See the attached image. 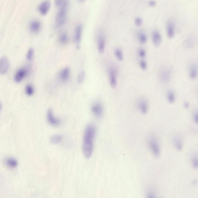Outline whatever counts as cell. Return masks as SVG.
Here are the masks:
<instances>
[{"instance_id":"28","label":"cell","mask_w":198,"mask_h":198,"mask_svg":"<svg viewBox=\"0 0 198 198\" xmlns=\"http://www.w3.org/2000/svg\"><path fill=\"white\" fill-rule=\"evenodd\" d=\"M85 78V73L84 71L79 72L77 78V81L79 84H82L84 82Z\"/></svg>"},{"instance_id":"11","label":"cell","mask_w":198,"mask_h":198,"mask_svg":"<svg viewBox=\"0 0 198 198\" xmlns=\"http://www.w3.org/2000/svg\"><path fill=\"white\" fill-rule=\"evenodd\" d=\"M50 8V2L48 0L42 2L38 7L39 13L42 15H46Z\"/></svg>"},{"instance_id":"8","label":"cell","mask_w":198,"mask_h":198,"mask_svg":"<svg viewBox=\"0 0 198 198\" xmlns=\"http://www.w3.org/2000/svg\"><path fill=\"white\" fill-rule=\"evenodd\" d=\"M46 118L48 122L52 126L58 127L61 124V121L60 119L55 117L54 116L53 112L52 109H49L48 110Z\"/></svg>"},{"instance_id":"7","label":"cell","mask_w":198,"mask_h":198,"mask_svg":"<svg viewBox=\"0 0 198 198\" xmlns=\"http://www.w3.org/2000/svg\"><path fill=\"white\" fill-rule=\"evenodd\" d=\"M171 72L168 68H163L160 70L159 74L160 79L161 82L166 84L171 79Z\"/></svg>"},{"instance_id":"10","label":"cell","mask_w":198,"mask_h":198,"mask_svg":"<svg viewBox=\"0 0 198 198\" xmlns=\"http://www.w3.org/2000/svg\"><path fill=\"white\" fill-rule=\"evenodd\" d=\"M138 107L140 111L143 114H146L148 110V103L146 99L142 98L138 100Z\"/></svg>"},{"instance_id":"4","label":"cell","mask_w":198,"mask_h":198,"mask_svg":"<svg viewBox=\"0 0 198 198\" xmlns=\"http://www.w3.org/2000/svg\"><path fill=\"white\" fill-rule=\"evenodd\" d=\"M108 74L111 86L115 89L117 85V69L116 67L113 65L111 66L109 68Z\"/></svg>"},{"instance_id":"30","label":"cell","mask_w":198,"mask_h":198,"mask_svg":"<svg viewBox=\"0 0 198 198\" xmlns=\"http://www.w3.org/2000/svg\"><path fill=\"white\" fill-rule=\"evenodd\" d=\"M34 51L32 48H30L28 51L27 54V58L28 60L31 61L34 56Z\"/></svg>"},{"instance_id":"14","label":"cell","mask_w":198,"mask_h":198,"mask_svg":"<svg viewBox=\"0 0 198 198\" xmlns=\"http://www.w3.org/2000/svg\"><path fill=\"white\" fill-rule=\"evenodd\" d=\"M166 30H167V35L168 38L170 39L173 38L175 34V31H174V23L172 20H170L168 21L166 27Z\"/></svg>"},{"instance_id":"17","label":"cell","mask_w":198,"mask_h":198,"mask_svg":"<svg viewBox=\"0 0 198 198\" xmlns=\"http://www.w3.org/2000/svg\"><path fill=\"white\" fill-rule=\"evenodd\" d=\"M82 26L81 25H78L75 28L74 40L77 46H79L81 42V37H82Z\"/></svg>"},{"instance_id":"26","label":"cell","mask_w":198,"mask_h":198,"mask_svg":"<svg viewBox=\"0 0 198 198\" xmlns=\"http://www.w3.org/2000/svg\"><path fill=\"white\" fill-rule=\"evenodd\" d=\"M115 55L118 60L121 61L123 60V55L121 49L117 48L115 50Z\"/></svg>"},{"instance_id":"23","label":"cell","mask_w":198,"mask_h":198,"mask_svg":"<svg viewBox=\"0 0 198 198\" xmlns=\"http://www.w3.org/2000/svg\"><path fill=\"white\" fill-rule=\"evenodd\" d=\"M63 137L60 135H55L51 137L50 141L51 143L53 145H57L62 142Z\"/></svg>"},{"instance_id":"35","label":"cell","mask_w":198,"mask_h":198,"mask_svg":"<svg viewBox=\"0 0 198 198\" xmlns=\"http://www.w3.org/2000/svg\"><path fill=\"white\" fill-rule=\"evenodd\" d=\"M193 120L195 123H198V111L197 110L195 111L193 114Z\"/></svg>"},{"instance_id":"31","label":"cell","mask_w":198,"mask_h":198,"mask_svg":"<svg viewBox=\"0 0 198 198\" xmlns=\"http://www.w3.org/2000/svg\"><path fill=\"white\" fill-rule=\"evenodd\" d=\"M192 164L195 169L198 168V157L197 155H195L192 157Z\"/></svg>"},{"instance_id":"18","label":"cell","mask_w":198,"mask_h":198,"mask_svg":"<svg viewBox=\"0 0 198 198\" xmlns=\"http://www.w3.org/2000/svg\"><path fill=\"white\" fill-rule=\"evenodd\" d=\"M198 65L197 64H193L190 65L189 70V76L191 79L194 80L198 76Z\"/></svg>"},{"instance_id":"6","label":"cell","mask_w":198,"mask_h":198,"mask_svg":"<svg viewBox=\"0 0 198 198\" xmlns=\"http://www.w3.org/2000/svg\"><path fill=\"white\" fill-rule=\"evenodd\" d=\"M91 110L93 114L97 118H100L102 116L104 112L103 105L100 102H96L92 105Z\"/></svg>"},{"instance_id":"19","label":"cell","mask_w":198,"mask_h":198,"mask_svg":"<svg viewBox=\"0 0 198 198\" xmlns=\"http://www.w3.org/2000/svg\"><path fill=\"white\" fill-rule=\"evenodd\" d=\"M5 163L7 167L11 169H15L18 165L17 160L13 157L7 158L5 160Z\"/></svg>"},{"instance_id":"34","label":"cell","mask_w":198,"mask_h":198,"mask_svg":"<svg viewBox=\"0 0 198 198\" xmlns=\"http://www.w3.org/2000/svg\"><path fill=\"white\" fill-rule=\"evenodd\" d=\"M140 66L141 69L143 70H145L147 69V67H148V65L147 63L145 61L142 60L140 62Z\"/></svg>"},{"instance_id":"12","label":"cell","mask_w":198,"mask_h":198,"mask_svg":"<svg viewBox=\"0 0 198 198\" xmlns=\"http://www.w3.org/2000/svg\"><path fill=\"white\" fill-rule=\"evenodd\" d=\"M105 44V38L104 35L103 33H100L97 38V48L98 52L100 53H103L104 52Z\"/></svg>"},{"instance_id":"3","label":"cell","mask_w":198,"mask_h":198,"mask_svg":"<svg viewBox=\"0 0 198 198\" xmlns=\"http://www.w3.org/2000/svg\"><path fill=\"white\" fill-rule=\"evenodd\" d=\"M67 8H60L57 15L55 20V26L59 28L63 26L66 23L67 19Z\"/></svg>"},{"instance_id":"20","label":"cell","mask_w":198,"mask_h":198,"mask_svg":"<svg viewBox=\"0 0 198 198\" xmlns=\"http://www.w3.org/2000/svg\"><path fill=\"white\" fill-rule=\"evenodd\" d=\"M174 146L178 151H179L182 150L183 148V141L181 138L179 136H176L173 139Z\"/></svg>"},{"instance_id":"36","label":"cell","mask_w":198,"mask_h":198,"mask_svg":"<svg viewBox=\"0 0 198 198\" xmlns=\"http://www.w3.org/2000/svg\"><path fill=\"white\" fill-rule=\"evenodd\" d=\"M156 2L154 1H151L148 3V5L151 7H154L156 6Z\"/></svg>"},{"instance_id":"39","label":"cell","mask_w":198,"mask_h":198,"mask_svg":"<svg viewBox=\"0 0 198 198\" xmlns=\"http://www.w3.org/2000/svg\"><path fill=\"white\" fill-rule=\"evenodd\" d=\"M1 107H0V111H1Z\"/></svg>"},{"instance_id":"2","label":"cell","mask_w":198,"mask_h":198,"mask_svg":"<svg viewBox=\"0 0 198 198\" xmlns=\"http://www.w3.org/2000/svg\"><path fill=\"white\" fill-rule=\"evenodd\" d=\"M148 145L153 155L156 157L159 156L161 153V149L157 138L154 136H151L148 140Z\"/></svg>"},{"instance_id":"1","label":"cell","mask_w":198,"mask_h":198,"mask_svg":"<svg viewBox=\"0 0 198 198\" xmlns=\"http://www.w3.org/2000/svg\"><path fill=\"white\" fill-rule=\"evenodd\" d=\"M96 132V127L93 124H89L86 127L82 145V152L86 158H90L92 154Z\"/></svg>"},{"instance_id":"33","label":"cell","mask_w":198,"mask_h":198,"mask_svg":"<svg viewBox=\"0 0 198 198\" xmlns=\"http://www.w3.org/2000/svg\"><path fill=\"white\" fill-rule=\"evenodd\" d=\"M142 23H143V21L141 17H137L135 19V24L137 27H140L142 26Z\"/></svg>"},{"instance_id":"9","label":"cell","mask_w":198,"mask_h":198,"mask_svg":"<svg viewBox=\"0 0 198 198\" xmlns=\"http://www.w3.org/2000/svg\"><path fill=\"white\" fill-rule=\"evenodd\" d=\"M10 63L8 58L3 57L0 59V74L6 73L9 69Z\"/></svg>"},{"instance_id":"24","label":"cell","mask_w":198,"mask_h":198,"mask_svg":"<svg viewBox=\"0 0 198 198\" xmlns=\"http://www.w3.org/2000/svg\"><path fill=\"white\" fill-rule=\"evenodd\" d=\"M55 5L60 8H68V0H55Z\"/></svg>"},{"instance_id":"29","label":"cell","mask_w":198,"mask_h":198,"mask_svg":"<svg viewBox=\"0 0 198 198\" xmlns=\"http://www.w3.org/2000/svg\"><path fill=\"white\" fill-rule=\"evenodd\" d=\"M195 44V41L192 38H190L187 39L186 41L185 45L186 47L188 49H191L193 47Z\"/></svg>"},{"instance_id":"16","label":"cell","mask_w":198,"mask_h":198,"mask_svg":"<svg viewBox=\"0 0 198 198\" xmlns=\"http://www.w3.org/2000/svg\"><path fill=\"white\" fill-rule=\"evenodd\" d=\"M70 74V70L68 67H65L62 69L59 74V78L62 82H65L69 80Z\"/></svg>"},{"instance_id":"27","label":"cell","mask_w":198,"mask_h":198,"mask_svg":"<svg viewBox=\"0 0 198 198\" xmlns=\"http://www.w3.org/2000/svg\"><path fill=\"white\" fill-rule=\"evenodd\" d=\"M25 93L28 96H31L34 94L35 90L32 85L28 84L25 87Z\"/></svg>"},{"instance_id":"32","label":"cell","mask_w":198,"mask_h":198,"mask_svg":"<svg viewBox=\"0 0 198 198\" xmlns=\"http://www.w3.org/2000/svg\"><path fill=\"white\" fill-rule=\"evenodd\" d=\"M138 55H139V57L141 58H145L146 56V52L143 49H139L138 51Z\"/></svg>"},{"instance_id":"40","label":"cell","mask_w":198,"mask_h":198,"mask_svg":"<svg viewBox=\"0 0 198 198\" xmlns=\"http://www.w3.org/2000/svg\"><path fill=\"white\" fill-rule=\"evenodd\" d=\"M0 107H1V104H0Z\"/></svg>"},{"instance_id":"25","label":"cell","mask_w":198,"mask_h":198,"mask_svg":"<svg viewBox=\"0 0 198 198\" xmlns=\"http://www.w3.org/2000/svg\"><path fill=\"white\" fill-rule=\"evenodd\" d=\"M69 41V37L68 35L65 32H63L61 34L59 37V41L61 44H66Z\"/></svg>"},{"instance_id":"38","label":"cell","mask_w":198,"mask_h":198,"mask_svg":"<svg viewBox=\"0 0 198 198\" xmlns=\"http://www.w3.org/2000/svg\"><path fill=\"white\" fill-rule=\"evenodd\" d=\"M78 1H80V2H83V1H85V0H78Z\"/></svg>"},{"instance_id":"13","label":"cell","mask_w":198,"mask_h":198,"mask_svg":"<svg viewBox=\"0 0 198 198\" xmlns=\"http://www.w3.org/2000/svg\"><path fill=\"white\" fill-rule=\"evenodd\" d=\"M42 28L41 23L38 20H33L30 24V30L32 33H36L40 31Z\"/></svg>"},{"instance_id":"15","label":"cell","mask_w":198,"mask_h":198,"mask_svg":"<svg viewBox=\"0 0 198 198\" xmlns=\"http://www.w3.org/2000/svg\"><path fill=\"white\" fill-rule=\"evenodd\" d=\"M152 40L154 46L156 47L160 46L162 42V37L160 33L157 30H154L152 33Z\"/></svg>"},{"instance_id":"22","label":"cell","mask_w":198,"mask_h":198,"mask_svg":"<svg viewBox=\"0 0 198 198\" xmlns=\"http://www.w3.org/2000/svg\"><path fill=\"white\" fill-rule=\"evenodd\" d=\"M138 38L140 43L142 44L146 43L148 38L145 33L143 31H140L138 33Z\"/></svg>"},{"instance_id":"5","label":"cell","mask_w":198,"mask_h":198,"mask_svg":"<svg viewBox=\"0 0 198 198\" xmlns=\"http://www.w3.org/2000/svg\"><path fill=\"white\" fill-rule=\"evenodd\" d=\"M30 69L29 67L20 68L16 73L14 79L16 82H21L27 76L30 72Z\"/></svg>"},{"instance_id":"21","label":"cell","mask_w":198,"mask_h":198,"mask_svg":"<svg viewBox=\"0 0 198 198\" xmlns=\"http://www.w3.org/2000/svg\"><path fill=\"white\" fill-rule=\"evenodd\" d=\"M167 100L170 104H173L176 100L175 93L172 90H170L167 94Z\"/></svg>"},{"instance_id":"37","label":"cell","mask_w":198,"mask_h":198,"mask_svg":"<svg viewBox=\"0 0 198 198\" xmlns=\"http://www.w3.org/2000/svg\"><path fill=\"white\" fill-rule=\"evenodd\" d=\"M183 105H184V107L185 108L188 109L189 108V106H190V104H189V103L188 102L185 101V102Z\"/></svg>"}]
</instances>
